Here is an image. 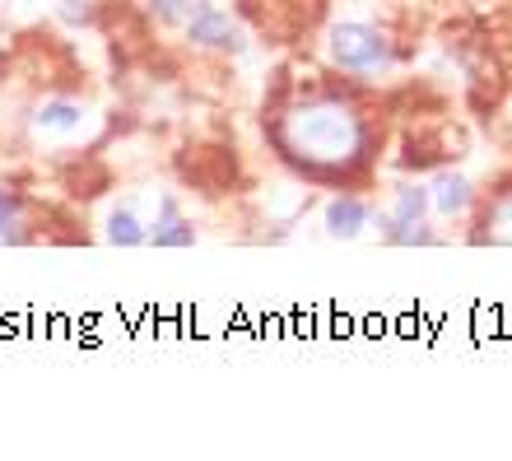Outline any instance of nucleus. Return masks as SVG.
<instances>
[{
    "instance_id": "nucleus-1",
    "label": "nucleus",
    "mask_w": 512,
    "mask_h": 461,
    "mask_svg": "<svg viewBox=\"0 0 512 461\" xmlns=\"http://www.w3.org/2000/svg\"><path fill=\"white\" fill-rule=\"evenodd\" d=\"M266 145L303 182L340 191L368 177V168H373L378 122L350 94H312L270 112Z\"/></svg>"
},
{
    "instance_id": "nucleus-2",
    "label": "nucleus",
    "mask_w": 512,
    "mask_h": 461,
    "mask_svg": "<svg viewBox=\"0 0 512 461\" xmlns=\"http://www.w3.org/2000/svg\"><path fill=\"white\" fill-rule=\"evenodd\" d=\"M326 56L340 75H354V80H387L396 70V42L382 28L359 24V19L326 28Z\"/></svg>"
},
{
    "instance_id": "nucleus-3",
    "label": "nucleus",
    "mask_w": 512,
    "mask_h": 461,
    "mask_svg": "<svg viewBox=\"0 0 512 461\" xmlns=\"http://www.w3.org/2000/svg\"><path fill=\"white\" fill-rule=\"evenodd\" d=\"M373 224L382 229V243H391V247L433 243V233H429V187H424V182H405V187H396L391 210H378Z\"/></svg>"
},
{
    "instance_id": "nucleus-4",
    "label": "nucleus",
    "mask_w": 512,
    "mask_h": 461,
    "mask_svg": "<svg viewBox=\"0 0 512 461\" xmlns=\"http://www.w3.org/2000/svg\"><path fill=\"white\" fill-rule=\"evenodd\" d=\"M182 38L196 52H219V56H238L247 52V28L238 24V14H229L219 0H196L191 14L182 19Z\"/></svg>"
},
{
    "instance_id": "nucleus-5",
    "label": "nucleus",
    "mask_w": 512,
    "mask_h": 461,
    "mask_svg": "<svg viewBox=\"0 0 512 461\" xmlns=\"http://www.w3.org/2000/svg\"><path fill=\"white\" fill-rule=\"evenodd\" d=\"M28 126L42 140H75L94 126V112L84 108L80 98H42L33 108V117H28Z\"/></svg>"
},
{
    "instance_id": "nucleus-6",
    "label": "nucleus",
    "mask_w": 512,
    "mask_h": 461,
    "mask_svg": "<svg viewBox=\"0 0 512 461\" xmlns=\"http://www.w3.org/2000/svg\"><path fill=\"white\" fill-rule=\"evenodd\" d=\"M373 219H378V205L368 201V196H354V191L340 187L331 201L322 205V224L331 238L340 243H354V238H364V229H373Z\"/></svg>"
},
{
    "instance_id": "nucleus-7",
    "label": "nucleus",
    "mask_w": 512,
    "mask_h": 461,
    "mask_svg": "<svg viewBox=\"0 0 512 461\" xmlns=\"http://www.w3.org/2000/svg\"><path fill=\"white\" fill-rule=\"evenodd\" d=\"M480 205V191H475V182L466 173H457V168H443V173L429 182V210L438 219H466Z\"/></svg>"
},
{
    "instance_id": "nucleus-8",
    "label": "nucleus",
    "mask_w": 512,
    "mask_h": 461,
    "mask_svg": "<svg viewBox=\"0 0 512 461\" xmlns=\"http://www.w3.org/2000/svg\"><path fill=\"white\" fill-rule=\"evenodd\" d=\"M145 247H196V224H191V215L182 210V201H177L173 191H159Z\"/></svg>"
},
{
    "instance_id": "nucleus-9",
    "label": "nucleus",
    "mask_w": 512,
    "mask_h": 461,
    "mask_svg": "<svg viewBox=\"0 0 512 461\" xmlns=\"http://www.w3.org/2000/svg\"><path fill=\"white\" fill-rule=\"evenodd\" d=\"M475 243L512 247V177H503L499 187L489 191L485 210H480V233H475Z\"/></svg>"
},
{
    "instance_id": "nucleus-10",
    "label": "nucleus",
    "mask_w": 512,
    "mask_h": 461,
    "mask_svg": "<svg viewBox=\"0 0 512 461\" xmlns=\"http://www.w3.org/2000/svg\"><path fill=\"white\" fill-rule=\"evenodd\" d=\"M38 238L33 229V201L24 191L0 187V247H24Z\"/></svg>"
},
{
    "instance_id": "nucleus-11",
    "label": "nucleus",
    "mask_w": 512,
    "mask_h": 461,
    "mask_svg": "<svg viewBox=\"0 0 512 461\" xmlns=\"http://www.w3.org/2000/svg\"><path fill=\"white\" fill-rule=\"evenodd\" d=\"M149 238V219L135 210V201H117L103 215V243L108 247H145Z\"/></svg>"
},
{
    "instance_id": "nucleus-12",
    "label": "nucleus",
    "mask_w": 512,
    "mask_h": 461,
    "mask_svg": "<svg viewBox=\"0 0 512 461\" xmlns=\"http://www.w3.org/2000/svg\"><path fill=\"white\" fill-rule=\"evenodd\" d=\"M191 5H196V0H145V10L168 28H182V19L191 14Z\"/></svg>"
}]
</instances>
